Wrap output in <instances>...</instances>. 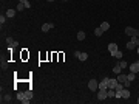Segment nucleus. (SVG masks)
<instances>
[{"label":"nucleus","instance_id":"nucleus-1","mask_svg":"<svg viewBox=\"0 0 139 104\" xmlns=\"http://www.w3.org/2000/svg\"><path fill=\"white\" fill-rule=\"evenodd\" d=\"M107 98H108V92H107V89H99L97 100L99 101H104V100H107Z\"/></svg>","mask_w":139,"mask_h":104},{"label":"nucleus","instance_id":"nucleus-2","mask_svg":"<svg viewBox=\"0 0 139 104\" xmlns=\"http://www.w3.org/2000/svg\"><path fill=\"white\" fill-rule=\"evenodd\" d=\"M125 33H127V36H136V37H139V30H135V28H131V26H127L125 28Z\"/></svg>","mask_w":139,"mask_h":104},{"label":"nucleus","instance_id":"nucleus-3","mask_svg":"<svg viewBox=\"0 0 139 104\" xmlns=\"http://www.w3.org/2000/svg\"><path fill=\"white\" fill-rule=\"evenodd\" d=\"M6 44H8V50H12V48H15V47L19 45V42L14 41L12 37H6Z\"/></svg>","mask_w":139,"mask_h":104},{"label":"nucleus","instance_id":"nucleus-4","mask_svg":"<svg viewBox=\"0 0 139 104\" xmlns=\"http://www.w3.org/2000/svg\"><path fill=\"white\" fill-rule=\"evenodd\" d=\"M88 89L91 90V92H96V90L99 89V82L96 81V79H90V82H88Z\"/></svg>","mask_w":139,"mask_h":104},{"label":"nucleus","instance_id":"nucleus-5","mask_svg":"<svg viewBox=\"0 0 139 104\" xmlns=\"http://www.w3.org/2000/svg\"><path fill=\"white\" fill-rule=\"evenodd\" d=\"M17 100L20 101V103H23V104H28V103H29V100L26 98L25 92H19V93H17Z\"/></svg>","mask_w":139,"mask_h":104},{"label":"nucleus","instance_id":"nucleus-6","mask_svg":"<svg viewBox=\"0 0 139 104\" xmlns=\"http://www.w3.org/2000/svg\"><path fill=\"white\" fill-rule=\"evenodd\" d=\"M74 56H76L79 61H87L88 59V54L84 53V51H74Z\"/></svg>","mask_w":139,"mask_h":104},{"label":"nucleus","instance_id":"nucleus-7","mask_svg":"<svg viewBox=\"0 0 139 104\" xmlns=\"http://www.w3.org/2000/svg\"><path fill=\"white\" fill-rule=\"evenodd\" d=\"M108 81H110V78H108V76L102 78V81L99 82V89H108Z\"/></svg>","mask_w":139,"mask_h":104},{"label":"nucleus","instance_id":"nucleus-8","mask_svg":"<svg viewBox=\"0 0 139 104\" xmlns=\"http://www.w3.org/2000/svg\"><path fill=\"white\" fill-rule=\"evenodd\" d=\"M130 71H133V73H138V71H139V61H138V62L130 64Z\"/></svg>","mask_w":139,"mask_h":104},{"label":"nucleus","instance_id":"nucleus-9","mask_svg":"<svg viewBox=\"0 0 139 104\" xmlns=\"http://www.w3.org/2000/svg\"><path fill=\"white\" fill-rule=\"evenodd\" d=\"M53 23H43V25H42V33H46V31H50L53 28Z\"/></svg>","mask_w":139,"mask_h":104},{"label":"nucleus","instance_id":"nucleus-10","mask_svg":"<svg viewBox=\"0 0 139 104\" xmlns=\"http://www.w3.org/2000/svg\"><path fill=\"white\" fill-rule=\"evenodd\" d=\"M121 98H124V100H128V98H130V92H128L127 89H122V90H121Z\"/></svg>","mask_w":139,"mask_h":104},{"label":"nucleus","instance_id":"nucleus-11","mask_svg":"<svg viewBox=\"0 0 139 104\" xmlns=\"http://www.w3.org/2000/svg\"><path fill=\"white\" fill-rule=\"evenodd\" d=\"M116 86H117V79L110 78V81H108V89H116Z\"/></svg>","mask_w":139,"mask_h":104},{"label":"nucleus","instance_id":"nucleus-12","mask_svg":"<svg viewBox=\"0 0 139 104\" xmlns=\"http://www.w3.org/2000/svg\"><path fill=\"white\" fill-rule=\"evenodd\" d=\"M125 81H128V79H127V75H121V73L117 75V82H121V84H124Z\"/></svg>","mask_w":139,"mask_h":104},{"label":"nucleus","instance_id":"nucleus-13","mask_svg":"<svg viewBox=\"0 0 139 104\" xmlns=\"http://www.w3.org/2000/svg\"><path fill=\"white\" fill-rule=\"evenodd\" d=\"M99 26L102 28V31H104V33H105V31H108V30H110V23H108V22H102V23H100V25H99Z\"/></svg>","mask_w":139,"mask_h":104},{"label":"nucleus","instance_id":"nucleus-14","mask_svg":"<svg viewBox=\"0 0 139 104\" xmlns=\"http://www.w3.org/2000/svg\"><path fill=\"white\" fill-rule=\"evenodd\" d=\"M11 101H12V100H11V95H8V93L2 96V103H6V104H8V103H11Z\"/></svg>","mask_w":139,"mask_h":104},{"label":"nucleus","instance_id":"nucleus-15","mask_svg":"<svg viewBox=\"0 0 139 104\" xmlns=\"http://www.w3.org/2000/svg\"><path fill=\"white\" fill-rule=\"evenodd\" d=\"M121 71H122V67L119 65V64H116V65L113 67V73H114V75H119Z\"/></svg>","mask_w":139,"mask_h":104},{"label":"nucleus","instance_id":"nucleus-16","mask_svg":"<svg viewBox=\"0 0 139 104\" xmlns=\"http://www.w3.org/2000/svg\"><path fill=\"white\" fill-rule=\"evenodd\" d=\"M8 65H9V64H8V61L2 58V64H0V67H2V70H6V68H8Z\"/></svg>","mask_w":139,"mask_h":104},{"label":"nucleus","instance_id":"nucleus-17","mask_svg":"<svg viewBox=\"0 0 139 104\" xmlns=\"http://www.w3.org/2000/svg\"><path fill=\"white\" fill-rule=\"evenodd\" d=\"M111 56H114V58H117V59H122V51L116 50V51H113V53H111Z\"/></svg>","mask_w":139,"mask_h":104},{"label":"nucleus","instance_id":"nucleus-18","mask_svg":"<svg viewBox=\"0 0 139 104\" xmlns=\"http://www.w3.org/2000/svg\"><path fill=\"white\" fill-rule=\"evenodd\" d=\"M135 78H136V73H133V71H130V73L127 75V79H128L130 82H131V81H135Z\"/></svg>","mask_w":139,"mask_h":104},{"label":"nucleus","instance_id":"nucleus-19","mask_svg":"<svg viewBox=\"0 0 139 104\" xmlns=\"http://www.w3.org/2000/svg\"><path fill=\"white\" fill-rule=\"evenodd\" d=\"M15 11H17V9H8V11H6V17H14Z\"/></svg>","mask_w":139,"mask_h":104},{"label":"nucleus","instance_id":"nucleus-20","mask_svg":"<svg viewBox=\"0 0 139 104\" xmlns=\"http://www.w3.org/2000/svg\"><path fill=\"white\" fill-rule=\"evenodd\" d=\"M104 34V31H102V28H100V26H99V28H96L94 30V36H97V37H100Z\"/></svg>","mask_w":139,"mask_h":104},{"label":"nucleus","instance_id":"nucleus-21","mask_svg":"<svg viewBox=\"0 0 139 104\" xmlns=\"http://www.w3.org/2000/svg\"><path fill=\"white\" fill-rule=\"evenodd\" d=\"M130 41H131L133 44L136 45V47H139V37H136V36H131V37H130Z\"/></svg>","mask_w":139,"mask_h":104},{"label":"nucleus","instance_id":"nucleus-22","mask_svg":"<svg viewBox=\"0 0 139 104\" xmlns=\"http://www.w3.org/2000/svg\"><path fill=\"white\" fill-rule=\"evenodd\" d=\"M108 50H110V53L116 51V50H117V45L116 44H108Z\"/></svg>","mask_w":139,"mask_h":104},{"label":"nucleus","instance_id":"nucleus-23","mask_svg":"<svg viewBox=\"0 0 139 104\" xmlns=\"http://www.w3.org/2000/svg\"><path fill=\"white\" fill-rule=\"evenodd\" d=\"M15 9H17V11H23V9H25V3H23V2H19Z\"/></svg>","mask_w":139,"mask_h":104},{"label":"nucleus","instance_id":"nucleus-24","mask_svg":"<svg viewBox=\"0 0 139 104\" xmlns=\"http://www.w3.org/2000/svg\"><path fill=\"white\" fill-rule=\"evenodd\" d=\"M25 95H26V98H28L29 101L33 100V90H31V89H28V90H26V92H25Z\"/></svg>","mask_w":139,"mask_h":104},{"label":"nucleus","instance_id":"nucleus-25","mask_svg":"<svg viewBox=\"0 0 139 104\" xmlns=\"http://www.w3.org/2000/svg\"><path fill=\"white\" fill-rule=\"evenodd\" d=\"M85 39V33L84 31H79V33H77V41H84Z\"/></svg>","mask_w":139,"mask_h":104},{"label":"nucleus","instance_id":"nucleus-26","mask_svg":"<svg viewBox=\"0 0 139 104\" xmlns=\"http://www.w3.org/2000/svg\"><path fill=\"white\" fill-rule=\"evenodd\" d=\"M135 48H136V45L133 44L131 41H130V42H128V44H127V50H135Z\"/></svg>","mask_w":139,"mask_h":104},{"label":"nucleus","instance_id":"nucleus-27","mask_svg":"<svg viewBox=\"0 0 139 104\" xmlns=\"http://www.w3.org/2000/svg\"><path fill=\"white\" fill-rule=\"evenodd\" d=\"M5 22H6V16H3V14H2V16H0V23L3 25Z\"/></svg>","mask_w":139,"mask_h":104},{"label":"nucleus","instance_id":"nucleus-28","mask_svg":"<svg viewBox=\"0 0 139 104\" xmlns=\"http://www.w3.org/2000/svg\"><path fill=\"white\" fill-rule=\"evenodd\" d=\"M119 65H121L122 68H127V62H125V61H121V62H119Z\"/></svg>","mask_w":139,"mask_h":104},{"label":"nucleus","instance_id":"nucleus-29","mask_svg":"<svg viewBox=\"0 0 139 104\" xmlns=\"http://www.w3.org/2000/svg\"><path fill=\"white\" fill-rule=\"evenodd\" d=\"M25 8H26V9H29V8H31V3H29V2H25Z\"/></svg>","mask_w":139,"mask_h":104},{"label":"nucleus","instance_id":"nucleus-30","mask_svg":"<svg viewBox=\"0 0 139 104\" xmlns=\"http://www.w3.org/2000/svg\"><path fill=\"white\" fill-rule=\"evenodd\" d=\"M130 84H131L130 81H125V82H124V87H130Z\"/></svg>","mask_w":139,"mask_h":104},{"label":"nucleus","instance_id":"nucleus-31","mask_svg":"<svg viewBox=\"0 0 139 104\" xmlns=\"http://www.w3.org/2000/svg\"><path fill=\"white\" fill-rule=\"evenodd\" d=\"M136 51H138V54H139V47H136Z\"/></svg>","mask_w":139,"mask_h":104},{"label":"nucleus","instance_id":"nucleus-32","mask_svg":"<svg viewBox=\"0 0 139 104\" xmlns=\"http://www.w3.org/2000/svg\"><path fill=\"white\" fill-rule=\"evenodd\" d=\"M19 2H23V3H25V2H28V0H19Z\"/></svg>","mask_w":139,"mask_h":104},{"label":"nucleus","instance_id":"nucleus-33","mask_svg":"<svg viewBox=\"0 0 139 104\" xmlns=\"http://www.w3.org/2000/svg\"><path fill=\"white\" fill-rule=\"evenodd\" d=\"M48 2H54V0H48Z\"/></svg>","mask_w":139,"mask_h":104},{"label":"nucleus","instance_id":"nucleus-34","mask_svg":"<svg viewBox=\"0 0 139 104\" xmlns=\"http://www.w3.org/2000/svg\"><path fill=\"white\" fill-rule=\"evenodd\" d=\"M62 2H68V0H62Z\"/></svg>","mask_w":139,"mask_h":104},{"label":"nucleus","instance_id":"nucleus-35","mask_svg":"<svg viewBox=\"0 0 139 104\" xmlns=\"http://www.w3.org/2000/svg\"><path fill=\"white\" fill-rule=\"evenodd\" d=\"M138 104H139V98H138Z\"/></svg>","mask_w":139,"mask_h":104}]
</instances>
